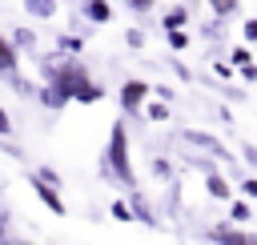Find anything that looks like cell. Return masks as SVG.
<instances>
[{"label": "cell", "instance_id": "1", "mask_svg": "<svg viewBox=\"0 0 257 245\" xmlns=\"http://www.w3.org/2000/svg\"><path fill=\"white\" fill-rule=\"evenodd\" d=\"M44 72H48V84L36 92L48 108H64L68 100H80V104H96L100 96H104V88L88 76V68L80 64V60H72V56H60V52H52L48 60H44Z\"/></svg>", "mask_w": 257, "mask_h": 245}, {"label": "cell", "instance_id": "2", "mask_svg": "<svg viewBox=\"0 0 257 245\" xmlns=\"http://www.w3.org/2000/svg\"><path fill=\"white\" fill-rule=\"evenodd\" d=\"M104 173H112L124 189H137V173H133V161H128V129H124V120H112V129H108Z\"/></svg>", "mask_w": 257, "mask_h": 245}, {"label": "cell", "instance_id": "3", "mask_svg": "<svg viewBox=\"0 0 257 245\" xmlns=\"http://www.w3.org/2000/svg\"><path fill=\"white\" fill-rule=\"evenodd\" d=\"M28 185H32V193H36L52 213H60V217H64V197L56 193V185H52V181H44L40 173H32V177H28Z\"/></svg>", "mask_w": 257, "mask_h": 245}, {"label": "cell", "instance_id": "4", "mask_svg": "<svg viewBox=\"0 0 257 245\" xmlns=\"http://www.w3.org/2000/svg\"><path fill=\"white\" fill-rule=\"evenodd\" d=\"M149 92H153V88H149L145 80H137V76H128V80L120 84V108H124V112H137V108H141V100H145Z\"/></svg>", "mask_w": 257, "mask_h": 245}, {"label": "cell", "instance_id": "5", "mask_svg": "<svg viewBox=\"0 0 257 245\" xmlns=\"http://www.w3.org/2000/svg\"><path fill=\"white\" fill-rule=\"evenodd\" d=\"M185 145H189V149H201L205 157H217V161H221V157H229V153H225V145H221L217 137H209V133H193V129H185Z\"/></svg>", "mask_w": 257, "mask_h": 245}, {"label": "cell", "instance_id": "6", "mask_svg": "<svg viewBox=\"0 0 257 245\" xmlns=\"http://www.w3.org/2000/svg\"><path fill=\"white\" fill-rule=\"evenodd\" d=\"M209 237L217 245H257V233H245V229H233V225H213Z\"/></svg>", "mask_w": 257, "mask_h": 245}, {"label": "cell", "instance_id": "7", "mask_svg": "<svg viewBox=\"0 0 257 245\" xmlns=\"http://www.w3.org/2000/svg\"><path fill=\"white\" fill-rule=\"evenodd\" d=\"M16 68H20V48L16 40L0 36V76H16Z\"/></svg>", "mask_w": 257, "mask_h": 245}, {"label": "cell", "instance_id": "8", "mask_svg": "<svg viewBox=\"0 0 257 245\" xmlns=\"http://www.w3.org/2000/svg\"><path fill=\"white\" fill-rule=\"evenodd\" d=\"M84 16L92 24H108L112 20V8H108V0H84Z\"/></svg>", "mask_w": 257, "mask_h": 245}, {"label": "cell", "instance_id": "9", "mask_svg": "<svg viewBox=\"0 0 257 245\" xmlns=\"http://www.w3.org/2000/svg\"><path fill=\"white\" fill-rule=\"evenodd\" d=\"M205 189H209V197H217V201H229V197H233V185H229V181H225L221 173H209Z\"/></svg>", "mask_w": 257, "mask_h": 245}, {"label": "cell", "instance_id": "10", "mask_svg": "<svg viewBox=\"0 0 257 245\" xmlns=\"http://www.w3.org/2000/svg\"><path fill=\"white\" fill-rule=\"evenodd\" d=\"M24 8H28L36 20H52V16H56V0H24Z\"/></svg>", "mask_w": 257, "mask_h": 245}, {"label": "cell", "instance_id": "11", "mask_svg": "<svg viewBox=\"0 0 257 245\" xmlns=\"http://www.w3.org/2000/svg\"><path fill=\"white\" fill-rule=\"evenodd\" d=\"M185 24H189V12H185V8H169V12H165V20H161V28H165V32H177V28H185Z\"/></svg>", "mask_w": 257, "mask_h": 245}, {"label": "cell", "instance_id": "12", "mask_svg": "<svg viewBox=\"0 0 257 245\" xmlns=\"http://www.w3.org/2000/svg\"><path fill=\"white\" fill-rule=\"evenodd\" d=\"M128 201H133V213H137V221H145V225H157V217L149 213V205L141 201V193H137V189H128Z\"/></svg>", "mask_w": 257, "mask_h": 245}, {"label": "cell", "instance_id": "13", "mask_svg": "<svg viewBox=\"0 0 257 245\" xmlns=\"http://www.w3.org/2000/svg\"><path fill=\"white\" fill-rule=\"evenodd\" d=\"M205 4L213 8V16H217V20H225V16H233V12H237V4H241V0H205Z\"/></svg>", "mask_w": 257, "mask_h": 245}, {"label": "cell", "instance_id": "14", "mask_svg": "<svg viewBox=\"0 0 257 245\" xmlns=\"http://www.w3.org/2000/svg\"><path fill=\"white\" fill-rule=\"evenodd\" d=\"M12 40H16V48H32V44H36V32H32V28H16Z\"/></svg>", "mask_w": 257, "mask_h": 245}, {"label": "cell", "instance_id": "15", "mask_svg": "<svg viewBox=\"0 0 257 245\" xmlns=\"http://www.w3.org/2000/svg\"><path fill=\"white\" fill-rule=\"evenodd\" d=\"M153 4H157V0H124V8H128V12H137V16L153 12Z\"/></svg>", "mask_w": 257, "mask_h": 245}, {"label": "cell", "instance_id": "16", "mask_svg": "<svg viewBox=\"0 0 257 245\" xmlns=\"http://www.w3.org/2000/svg\"><path fill=\"white\" fill-rule=\"evenodd\" d=\"M169 44H173L177 52H185V48H189V36H185V28H177V32H169Z\"/></svg>", "mask_w": 257, "mask_h": 245}, {"label": "cell", "instance_id": "17", "mask_svg": "<svg viewBox=\"0 0 257 245\" xmlns=\"http://www.w3.org/2000/svg\"><path fill=\"white\" fill-rule=\"evenodd\" d=\"M80 48H84L80 36H60V52H80Z\"/></svg>", "mask_w": 257, "mask_h": 245}, {"label": "cell", "instance_id": "18", "mask_svg": "<svg viewBox=\"0 0 257 245\" xmlns=\"http://www.w3.org/2000/svg\"><path fill=\"white\" fill-rule=\"evenodd\" d=\"M229 60H233V64H237V68H241V64H249V60H253V56H249V48H245V44H237V48H233V52H229Z\"/></svg>", "mask_w": 257, "mask_h": 245}, {"label": "cell", "instance_id": "19", "mask_svg": "<svg viewBox=\"0 0 257 245\" xmlns=\"http://www.w3.org/2000/svg\"><path fill=\"white\" fill-rule=\"evenodd\" d=\"M145 116H149V120H169V104H149Z\"/></svg>", "mask_w": 257, "mask_h": 245}, {"label": "cell", "instance_id": "20", "mask_svg": "<svg viewBox=\"0 0 257 245\" xmlns=\"http://www.w3.org/2000/svg\"><path fill=\"white\" fill-rule=\"evenodd\" d=\"M112 217H116V221H133L137 213H133V209H128L124 201H112Z\"/></svg>", "mask_w": 257, "mask_h": 245}, {"label": "cell", "instance_id": "21", "mask_svg": "<svg viewBox=\"0 0 257 245\" xmlns=\"http://www.w3.org/2000/svg\"><path fill=\"white\" fill-rule=\"evenodd\" d=\"M229 213H233V221H249V205H245V201H233Z\"/></svg>", "mask_w": 257, "mask_h": 245}, {"label": "cell", "instance_id": "22", "mask_svg": "<svg viewBox=\"0 0 257 245\" xmlns=\"http://www.w3.org/2000/svg\"><path fill=\"white\" fill-rule=\"evenodd\" d=\"M124 40H128L133 48H141V44H145V32H141V28H128V36H124Z\"/></svg>", "mask_w": 257, "mask_h": 245}, {"label": "cell", "instance_id": "23", "mask_svg": "<svg viewBox=\"0 0 257 245\" xmlns=\"http://www.w3.org/2000/svg\"><path fill=\"white\" fill-rule=\"evenodd\" d=\"M241 193H245V197H257V177H249V181H241Z\"/></svg>", "mask_w": 257, "mask_h": 245}, {"label": "cell", "instance_id": "24", "mask_svg": "<svg viewBox=\"0 0 257 245\" xmlns=\"http://www.w3.org/2000/svg\"><path fill=\"white\" fill-rule=\"evenodd\" d=\"M8 133H12V116L0 108V137H8Z\"/></svg>", "mask_w": 257, "mask_h": 245}, {"label": "cell", "instance_id": "25", "mask_svg": "<svg viewBox=\"0 0 257 245\" xmlns=\"http://www.w3.org/2000/svg\"><path fill=\"white\" fill-rule=\"evenodd\" d=\"M241 32H245V40H257V16H253V20H245V28H241Z\"/></svg>", "mask_w": 257, "mask_h": 245}, {"label": "cell", "instance_id": "26", "mask_svg": "<svg viewBox=\"0 0 257 245\" xmlns=\"http://www.w3.org/2000/svg\"><path fill=\"white\" fill-rule=\"evenodd\" d=\"M0 245H32V241H20V237H12V233L4 229V233H0Z\"/></svg>", "mask_w": 257, "mask_h": 245}, {"label": "cell", "instance_id": "27", "mask_svg": "<svg viewBox=\"0 0 257 245\" xmlns=\"http://www.w3.org/2000/svg\"><path fill=\"white\" fill-rule=\"evenodd\" d=\"M241 76H245V80H257V64H253V60H249V64H241Z\"/></svg>", "mask_w": 257, "mask_h": 245}, {"label": "cell", "instance_id": "28", "mask_svg": "<svg viewBox=\"0 0 257 245\" xmlns=\"http://www.w3.org/2000/svg\"><path fill=\"white\" fill-rule=\"evenodd\" d=\"M4 229H8V217H4V213H0V233H4Z\"/></svg>", "mask_w": 257, "mask_h": 245}]
</instances>
